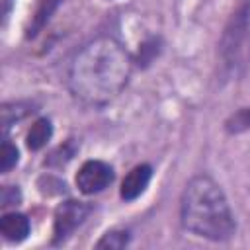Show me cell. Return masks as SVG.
Here are the masks:
<instances>
[{
    "mask_svg": "<svg viewBox=\"0 0 250 250\" xmlns=\"http://www.w3.org/2000/svg\"><path fill=\"white\" fill-rule=\"evenodd\" d=\"M131 66L129 53L115 39H94L74 57L68 70V88L82 104L104 105L127 86Z\"/></svg>",
    "mask_w": 250,
    "mask_h": 250,
    "instance_id": "obj_1",
    "label": "cell"
},
{
    "mask_svg": "<svg viewBox=\"0 0 250 250\" xmlns=\"http://www.w3.org/2000/svg\"><path fill=\"white\" fill-rule=\"evenodd\" d=\"M182 227L201 238L223 242L236 230L234 215L221 189L209 176H195L188 182L180 201Z\"/></svg>",
    "mask_w": 250,
    "mask_h": 250,
    "instance_id": "obj_2",
    "label": "cell"
},
{
    "mask_svg": "<svg viewBox=\"0 0 250 250\" xmlns=\"http://www.w3.org/2000/svg\"><path fill=\"white\" fill-rule=\"evenodd\" d=\"M248 29H250V4L244 2L230 18L223 41H221V57L227 68H234L242 55H244V45L248 39Z\"/></svg>",
    "mask_w": 250,
    "mask_h": 250,
    "instance_id": "obj_3",
    "label": "cell"
},
{
    "mask_svg": "<svg viewBox=\"0 0 250 250\" xmlns=\"http://www.w3.org/2000/svg\"><path fill=\"white\" fill-rule=\"evenodd\" d=\"M88 213H90V205H86L82 201H64V203H61L55 211V225H53L55 238H53V242L59 244V242L66 240L86 221Z\"/></svg>",
    "mask_w": 250,
    "mask_h": 250,
    "instance_id": "obj_4",
    "label": "cell"
},
{
    "mask_svg": "<svg viewBox=\"0 0 250 250\" xmlns=\"http://www.w3.org/2000/svg\"><path fill=\"white\" fill-rule=\"evenodd\" d=\"M113 182V168L102 160H88L76 174V186L82 193L92 195L105 189Z\"/></svg>",
    "mask_w": 250,
    "mask_h": 250,
    "instance_id": "obj_5",
    "label": "cell"
},
{
    "mask_svg": "<svg viewBox=\"0 0 250 250\" xmlns=\"http://www.w3.org/2000/svg\"><path fill=\"white\" fill-rule=\"evenodd\" d=\"M150 176H152V168L148 164H139L135 166L123 180L121 184V197L125 201H133L137 199L148 186L150 182Z\"/></svg>",
    "mask_w": 250,
    "mask_h": 250,
    "instance_id": "obj_6",
    "label": "cell"
},
{
    "mask_svg": "<svg viewBox=\"0 0 250 250\" xmlns=\"http://www.w3.org/2000/svg\"><path fill=\"white\" fill-rule=\"evenodd\" d=\"M0 230H2L6 240L21 242L23 238H27V234L31 230V225H29V219L21 213H6L0 219Z\"/></svg>",
    "mask_w": 250,
    "mask_h": 250,
    "instance_id": "obj_7",
    "label": "cell"
},
{
    "mask_svg": "<svg viewBox=\"0 0 250 250\" xmlns=\"http://www.w3.org/2000/svg\"><path fill=\"white\" fill-rule=\"evenodd\" d=\"M59 2H61V0H39V6H37V10H35V14H33V18H31V23H29V27H27V33H25L27 37H35V35L43 29V25L49 21L51 14L57 10Z\"/></svg>",
    "mask_w": 250,
    "mask_h": 250,
    "instance_id": "obj_8",
    "label": "cell"
},
{
    "mask_svg": "<svg viewBox=\"0 0 250 250\" xmlns=\"http://www.w3.org/2000/svg\"><path fill=\"white\" fill-rule=\"evenodd\" d=\"M51 135H53V125H51V121L49 119H37L33 125H31V129H29V133H27V146L31 148V150H39L41 146H45L47 145V141L51 139Z\"/></svg>",
    "mask_w": 250,
    "mask_h": 250,
    "instance_id": "obj_9",
    "label": "cell"
},
{
    "mask_svg": "<svg viewBox=\"0 0 250 250\" xmlns=\"http://www.w3.org/2000/svg\"><path fill=\"white\" fill-rule=\"evenodd\" d=\"M229 133H242L246 129H250V107H242L240 111L232 113L227 123H225Z\"/></svg>",
    "mask_w": 250,
    "mask_h": 250,
    "instance_id": "obj_10",
    "label": "cell"
},
{
    "mask_svg": "<svg viewBox=\"0 0 250 250\" xmlns=\"http://www.w3.org/2000/svg\"><path fill=\"white\" fill-rule=\"evenodd\" d=\"M127 242H129L127 230H109L98 240L96 248H123Z\"/></svg>",
    "mask_w": 250,
    "mask_h": 250,
    "instance_id": "obj_11",
    "label": "cell"
},
{
    "mask_svg": "<svg viewBox=\"0 0 250 250\" xmlns=\"http://www.w3.org/2000/svg\"><path fill=\"white\" fill-rule=\"evenodd\" d=\"M16 164H18V148L12 143L4 141L2 143V150H0V170L2 172H10Z\"/></svg>",
    "mask_w": 250,
    "mask_h": 250,
    "instance_id": "obj_12",
    "label": "cell"
},
{
    "mask_svg": "<svg viewBox=\"0 0 250 250\" xmlns=\"http://www.w3.org/2000/svg\"><path fill=\"white\" fill-rule=\"evenodd\" d=\"M16 201H20V191L14 189V188H4V191H2V205H12Z\"/></svg>",
    "mask_w": 250,
    "mask_h": 250,
    "instance_id": "obj_13",
    "label": "cell"
}]
</instances>
